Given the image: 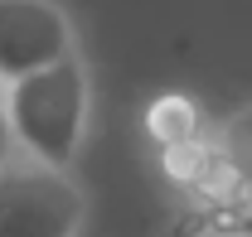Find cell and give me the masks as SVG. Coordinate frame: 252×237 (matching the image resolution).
Here are the masks:
<instances>
[{
	"label": "cell",
	"mask_w": 252,
	"mask_h": 237,
	"mask_svg": "<svg viewBox=\"0 0 252 237\" xmlns=\"http://www.w3.org/2000/svg\"><path fill=\"white\" fill-rule=\"evenodd\" d=\"M5 117L25 160L68 170L88 131V68L78 63V54L5 83Z\"/></svg>",
	"instance_id": "cell-1"
},
{
	"label": "cell",
	"mask_w": 252,
	"mask_h": 237,
	"mask_svg": "<svg viewBox=\"0 0 252 237\" xmlns=\"http://www.w3.org/2000/svg\"><path fill=\"white\" fill-rule=\"evenodd\" d=\"M83 189L68 170L10 155L0 165V237H78Z\"/></svg>",
	"instance_id": "cell-2"
},
{
	"label": "cell",
	"mask_w": 252,
	"mask_h": 237,
	"mask_svg": "<svg viewBox=\"0 0 252 237\" xmlns=\"http://www.w3.org/2000/svg\"><path fill=\"white\" fill-rule=\"evenodd\" d=\"M73 54V25L54 0H0V83L30 78Z\"/></svg>",
	"instance_id": "cell-3"
},
{
	"label": "cell",
	"mask_w": 252,
	"mask_h": 237,
	"mask_svg": "<svg viewBox=\"0 0 252 237\" xmlns=\"http://www.w3.org/2000/svg\"><path fill=\"white\" fill-rule=\"evenodd\" d=\"M15 155V136H10V117H5V83H0V165Z\"/></svg>",
	"instance_id": "cell-4"
}]
</instances>
